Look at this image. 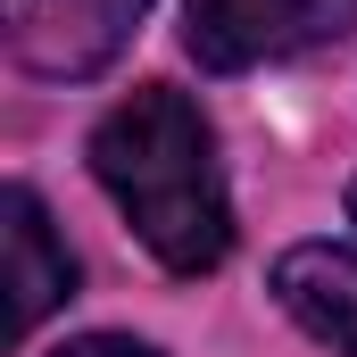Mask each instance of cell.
I'll use <instances>...</instances> for the list:
<instances>
[{
    "label": "cell",
    "instance_id": "cell-4",
    "mask_svg": "<svg viewBox=\"0 0 357 357\" xmlns=\"http://www.w3.org/2000/svg\"><path fill=\"white\" fill-rule=\"evenodd\" d=\"M0 250H8V333L25 341L59 299H75V258L25 183H8V199H0Z\"/></svg>",
    "mask_w": 357,
    "mask_h": 357
},
{
    "label": "cell",
    "instance_id": "cell-5",
    "mask_svg": "<svg viewBox=\"0 0 357 357\" xmlns=\"http://www.w3.org/2000/svg\"><path fill=\"white\" fill-rule=\"evenodd\" d=\"M274 299L333 357H357V250L349 241H299V250H282L274 258Z\"/></svg>",
    "mask_w": 357,
    "mask_h": 357
},
{
    "label": "cell",
    "instance_id": "cell-6",
    "mask_svg": "<svg viewBox=\"0 0 357 357\" xmlns=\"http://www.w3.org/2000/svg\"><path fill=\"white\" fill-rule=\"evenodd\" d=\"M50 357H158L150 341H133V333H84V341H67V349Z\"/></svg>",
    "mask_w": 357,
    "mask_h": 357
},
{
    "label": "cell",
    "instance_id": "cell-2",
    "mask_svg": "<svg viewBox=\"0 0 357 357\" xmlns=\"http://www.w3.org/2000/svg\"><path fill=\"white\" fill-rule=\"evenodd\" d=\"M349 25H357V0H191L183 50L216 75H241V67L299 59L316 42H341Z\"/></svg>",
    "mask_w": 357,
    "mask_h": 357
},
{
    "label": "cell",
    "instance_id": "cell-1",
    "mask_svg": "<svg viewBox=\"0 0 357 357\" xmlns=\"http://www.w3.org/2000/svg\"><path fill=\"white\" fill-rule=\"evenodd\" d=\"M91 175L167 274L225 266L233 199H225V167H216V133L191 91L142 84L133 100H116L91 133Z\"/></svg>",
    "mask_w": 357,
    "mask_h": 357
},
{
    "label": "cell",
    "instance_id": "cell-3",
    "mask_svg": "<svg viewBox=\"0 0 357 357\" xmlns=\"http://www.w3.org/2000/svg\"><path fill=\"white\" fill-rule=\"evenodd\" d=\"M142 8L150 0H0V25H8V59L25 75L84 84V75H100L125 50Z\"/></svg>",
    "mask_w": 357,
    "mask_h": 357
},
{
    "label": "cell",
    "instance_id": "cell-7",
    "mask_svg": "<svg viewBox=\"0 0 357 357\" xmlns=\"http://www.w3.org/2000/svg\"><path fill=\"white\" fill-rule=\"evenodd\" d=\"M349 208H357V191H349Z\"/></svg>",
    "mask_w": 357,
    "mask_h": 357
}]
</instances>
